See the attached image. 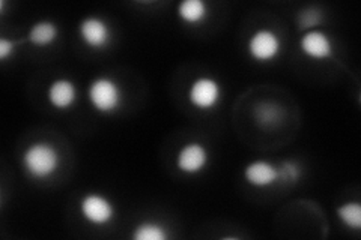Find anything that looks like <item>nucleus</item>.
<instances>
[{
  "label": "nucleus",
  "instance_id": "1",
  "mask_svg": "<svg viewBox=\"0 0 361 240\" xmlns=\"http://www.w3.org/2000/svg\"><path fill=\"white\" fill-rule=\"evenodd\" d=\"M21 165L32 179L44 180L58 173L61 153L50 141H33L21 155Z\"/></svg>",
  "mask_w": 361,
  "mask_h": 240
},
{
  "label": "nucleus",
  "instance_id": "2",
  "mask_svg": "<svg viewBox=\"0 0 361 240\" xmlns=\"http://www.w3.org/2000/svg\"><path fill=\"white\" fill-rule=\"evenodd\" d=\"M87 99L97 113L111 114L122 107L123 90L115 78L101 75L90 82Z\"/></svg>",
  "mask_w": 361,
  "mask_h": 240
},
{
  "label": "nucleus",
  "instance_id": "3",
  "mask_svg": "<svg viewBox=\"0 0 361 240\" xmlns=\"http://www.w3.org/2000/svg\"><path fill=\"white\" fill-rule=\"evenodd\" d=\"M283 50L281 37L273 29L261 27L255 30L247 41V53L255 62L268 63L276 61Z\"/></svg>",
  "mask_w": 361,
  "mask_h": 240
},
{
  "label": "nucleus",
  "instance_id": "4",
  "mask_svg": "<svg viewBox=\"0 0 361 240\" xmlns=\"http://www.w3.org/2000/svg\"><path fill=\"white\" fill-rule=\"evenodd\" d=\"M187 98L196 110L209 111L220 104L223 98V86L217 78L202 75L193 80L188 86Z\"/></svg>",
  "mask_w": 361,
  "mask_h": 240
},
{
  "label": "nucleus",
  "instance_id": "5",
  "mask_svg": "<svg viewBox=\"0 0 361 240\" xmlns=\"http://www.w3.org/2000/svg\"><path fill=\"white\" fill-rule=\"evenodd\" d=\"M82 218L92 225H107L115 220L116 208L113 201L98 192H90L80 200Z\"/></svg>",
  "mask_w": 361,
  "mask_h": 240
},
{
  "label": "nucleus",
  "instance_id": "6",
  "mask_svg": "<svg viewBox=\"0 0 361 240\" xmlns=\"http://www.w3.org/2000/svg\"><path fill=\"white\" fill-rule=\"evenodd\" d=\"M209 158V151L205 144L199 141H190L178 151L175 164L183 175L196 176L208 167Z\"/></svg>",
  "mask_w": 361,
  "mask_h": 240
},
{
  "label": "nucleus",
  "instance_id": "7",
  "mask_svg": "<svg viewBox=\"0 0 361 240\" xmlns=\"http://www.w3.org/2000/svg\"><path fill=\"white\" fill-rule=\"evenodd\" d=\"M78 37L86 47L92 50H104L110 45L113 33L104 18L90 15L83 18L78 25Z\"/></svg>",
  "mask_w": 361,
  "mask_h": 240
},
{
  "label": "nucleus",
  "instance_id": "8",
  "mask_svg": "<svg viewBox=\"0 0 361 240\" xmlns=\"http://www.w3.org/2000/svg\"><path fill=\"white\" fill-rule=\"evenodd\" d=\"M301 53L316 62L329 61L334 54V44L329 33L321 29L306 30L300 38Z\"/></svg>",
  "mask_w": 361,
  "mask_h": 240
},
{
  "label": "nucleus",
  "instance_id": "9",
  "mask_svg": "<svg viewBox=\"0 0 361 240\" xmlns=\"http://www.w3.org/2000/svg\"><path fill=\"white\" fill-rule=\"evenodd\" d=\"M77 99L78 89L77 84L70 78H56L47 87V101L56 110H70L75 106Z\"/></svg>",
  "mask_w": 361,
  "mask_h": 240
},
{
  "label": "nucleus",
  "instance_id": "10",
  "mask_svg": "<svg viewBox=\"0 0 361 240\" xmlns=\"http://www.w3.org/2000/svg\"><path fill=\"white\" fill-rule=\"evenodd\" d=\"M243 175L247 184L253 188H268L279 184V167L265 159L248 163Z\"/></svg>",
  "mask_w": 361,
  "mask_h": 240
},
{
  "label": "nucleus",
  "instance_id": "11",
  "mask_svg": "<svg viewBox=\"0 0 361 240\" xmlns=\"http://www.w3.org/2000/svg\"><path fill=\"white\" fill-rule=\"evenodd\" d=\"M59 38V27L51 20H39L30 26L27 32V41L33 47H49Z\"/></svg>",
  "mask_w": 361,
  "mask_h": 240
},
{
  "label": "nucleus",
  "instance_id": "12",
  "mask_svg": "<svg viewBox=\"0 0 361 240\" xmlns=\"http://www.w3.org/2000/svg\"><path fill=\"white\" fill-rule=\"evenodd\" d=\"M178 17L187 25L197 26L209 15V6L203 0H184L178 5Z\"/></svg>",
  "mask_w": 361,
  "mask_h": 240
},
{
  "label": "nucleus",
  "instance_id": "13",
  "mask_svg": "<svg viewBox=\"0 0 361 240\" xmlns=\"http://www.w3.org/2000/svg\"><path fill=\"white\" fill-rule=\"evenodd\" d=\"M337 218L349 230L358 232L361 228V204L360 201H345L336 209Z\"/></svg>",
  "mask_w": 361,
  "mask_h": 240
},
{
  "label": "nucleus",
  "instance_id": "14",
  "mask_svg": "<svg viewBox=\"0 0 361 240\" xmlns=\"http://www.w3.org/2000/svg\"><path fill=\"white\" fill-rule=\"evenodd\" d=\"M134 240H166L169 233L166 227L155 221H142L135 225L134 232L131 233Z\"/></svg>",
  "mask_w": 361,
  "mask_h": 240
},
{
  "label": "nucleus",
  "instance_id": "15",
  "mask_svg": "<svg viewBox=\"0 0 361 240\" xmlns=\"http://www.w3.org/2000/svg\"><path fill=\"white\" fill-rule=\"evenodd\" d=\"M279 167V184H297L302 176V168L295 161H283Z\"/></svg>",
  "mask_w": 361,
  "mask_h": 240
},
{
  "label": "nucleus",
  "instance_id": "16",
  "mask_svg": "<svg viewBox=\"0 0 361 240\" xmlns=\"http://www.w3.org/2000/svg\"><path fill=\"white\" fill-rule=\"evenodd\" d=\"M256 118H257V122H262V123L268 125V123H276L280 116H279L277 108L268 107V104H265L262 108H259L256 111Z\"/></svg>",
  "mask_w": 361,
  "mask_h": 240
},
{
  "label": "nucleus",
  "instance_id": "17",
  "mask_svg": "<svg viewBox=\"0 0 361 240\" xmlns=\"http://www.w3.org/2000/svg\"><path fill=\"white\" fill-rule=\"evenodd\" d=\"M17 51V42L8 38L0 39V61L6 62L9 57H13Z\"/></svg>",
  "mask_w": 361,
  "mask_h": 240
},
{
  "label": "nucleus",
  "instance_id": "18",
  "mask_svg": "<svg viewBox=\"0 0 361 240\" xmlns=\"http://www.w3.org/2000/svg\"><path fill=\"white\" fill-rule=\"evenodd\" d=\"M318 21H319L318 11L309 9V11H302V13H300V23L304 27H307V30L313 29V26L318 25Z\"/></svg>",
  "mask_w": 361,
  "mask_h": 240
}]
</instances>
